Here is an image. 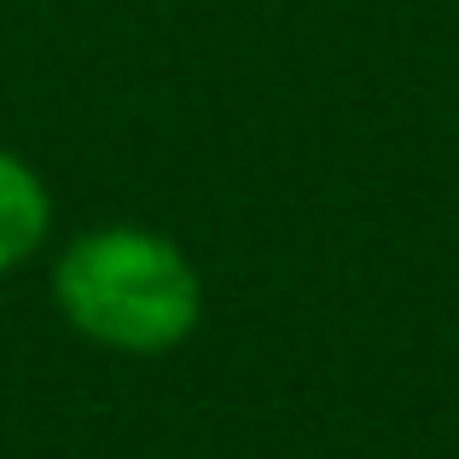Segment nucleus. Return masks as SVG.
Instances as JSON below:
<instances>
[{
    "instance_id": "1",
    "label": "nucleus",
    "mask_w": 459,
    "mask_h": 459,
    "mask_svg": "<svg viewBox=\"0 0 459 459\" xmlns=\"http://www.w3.org/2000/svg\"><path fill=\"white\" fill-rule=\"evenodd\" d=\"M53 308L111 355H169L204 320V273L157 227H88L53 262Z\"/></svg>"
},
{
    "instance_id": "2",
    "label": "nucleus",
    "mask_w": 459,
    "mask_h": 459,
    "mask_svg": "<svg viewBox=\"0 0 459 459\" xmlns=\"http://www.w3.org/2000/svg\"><path fill=\"white\" fill-rule=\"evenodd\" d=\"M53 238V186L30 157L0 146V273L35 262Z\"/></svg>"
}]
</instances>
